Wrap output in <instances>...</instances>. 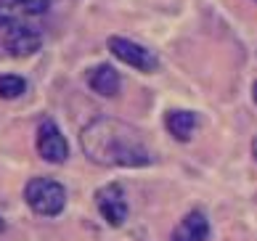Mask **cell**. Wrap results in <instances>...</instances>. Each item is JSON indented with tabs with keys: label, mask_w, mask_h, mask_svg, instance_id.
Wrapping results in <instances>:
<instances>
[{
	"label": "cell",
	"mask_w": 257,
	"mask_h": 241,
	"mask_svg": "<svg viewBox=\"0 0 257 241\" xmlns=\"http://www.w3.org/2000/svg\"><path fill=\"white\" fill-rule=\"evenodd\" d=\"M88 85L98 95H103V98H114L122 88V80H119V72L111 64H98L88 72Z\"/></svg>",
	"instance_id": "obj_7"
},
{
	"label": "cell",
	"mask_w": 257,
	"mask_h": 241,
	"mask_svg": "<svg viewBox=\"0 0 257 241\" xmlns=\"http://www.w3.org/2000/svg\"><path fill=\"white\" fill-rule=\"evenodd\" d=\"M254 3H257V0H254Z\"/></svg>",
	"instance_id": "obj_15"
},
{
	"label": "cell",
	"mask_w": 257,
	"mask_h": 241,
	"mask_svg": "<svg viewBox=\"0 0 257 241\" xmlns=\"http://www.w3.org/2000/svg\"><path fill=\"white\" fill-rule=\"evenodd\" d=\"M35 146H37L40 159L51 162V165H61V162H66V157H69V143H66V138L61 136L59 125L53 119H43L37 125Z\"/></svg>",
	"instance_id": "obj_6"
},
{
	"label": "cell",
	"mask_w": 257,
	"mask_h": 241,
	"mask_svg": "<svg viewBox=\"0 0 257 241\" xmlns=\"http://www.w3.org/2000/svg\"><path fill=\"white\" fill-rule=\"evenodd\" d=\"M30 209L40 217H56L66 207V188L53 178H32L24 188Z\"/></svg>",
	"instance_id": "obj_2"
},
{
	"label": "cell",
	"mask_w": 257,
	"mask_h": 241,
	"mask_svg": "<svg viewBox=\"0 0 257 241\" xmlns=\"http://www.w3.org/2000/svg\"><path fill=\"white\" fill-rule=\"evenodd\" d=\"M27 93V80L19 74H0V98L14 101Z\"/></svg>",
	"instance_id": "obj_11"
},
{
	"label": "cell",
	"mask_w": 257,
	"mask_h": 241,
	"mask_svg": "<svg viewBox=\"0 0 257 241\" xmlns=\"http://www.w3.org/2000/svg\"><path fill=\"white\" fill-rule=\"evenodd\" d=\"M3 228H6V220H3V217H0V233H3Z\"/></svg>",
	"instance_id": "obj_14"
},
{
	"label": "cell",
	"mask_w": 257,
	"mask_h": 241,
	"mask_svg": "<svg viewBox=\"0 0 257 241\" xmlns=\"http://www.w3.org/2000/svg\"><path fill=\"white\" fill-rule=\"evenodd\" d=\"M196 125H199L196 111H188V109H173V111H167V117H165L167 133H170L175 141H180V143L191 141Z\"/></svg>",
	"instance_id": "obj_9"
},
{
	"label": "cell",
	"mask_w": 257,
	"mask_h": 241,
	"mask_svg": "<svg viewBox=\"0 0 257 241\" xmlns=\"http://www.w3.org/2000/svg\"><path fill=\"white\" fill-rule=\"evenodd\" d=\"M82 154L93 165L101 167H149L151 157L149 146L133 125L114 119V117H98L90 125H85L80 133Z\"/></svg>",
	"instance_id": "obj_1"
},
{
	"label": "cell",
	"mask_w": 257,
	"mask_h": 241,
	"mask_svg": "<svg viewBox=\"0 0 257 241\" xmlns=\"http://www.w3.org/2000/svg\"><path fill=\"white\" fill-rule=\"evenodd\" d=\"M0 48L14 56V59H27L43 48V35L35 27H27L22 22H11L0 27Z\"/></svg>",
	"instance_id": "obj_3"
},
{
	"label": "cell",
	"mask_w": 257,
	"mask_h": 241,
	"mask_svg": "<svg viewBox=\"0 0 257 241\" xmlns=\"http://www.w3.org/2000/svg\"><path fill=\"white\" fill-rule=\"evenodd\" d=\"M252 98H254V103H257V80H254V85H252Z\"/></svg>",
	"instance_id": "obj_13"
},
{
	"label": "cell",
	"mask_w": 257,
	"mask_h": 241,
	"mask_svg": "<svg viewBox=\"0 0 257 241\" xmlns=\"http://www.w3.org/2000/svg\"><path fill=\"white\" fill-rule=\"evenodd\" d=\"M106 48L117 56L122 64H127V66H133V69H138V72L149 74V72H157V66H159L157 56L151 53L149 48H144L141 43H133V40H127V37L114 35V37L106 40Z\"/></svg>",
	"instance_id": "obj_4"
},
{
	"label": "cell",
	"mask_w": 257,
	"mask_h": 241,
	"mask_svg": "<svg viewBox=\"0 0 257 241\" xmlns=\"http://www.w3.org/2000/svg\"><path fill=\"white\" fill-rule=\"evenodd\" d=\"M96 207L101 212V217L106 220L111 228H122L127 215H130L125 191H122L119 183H106V186H101L96 191Z\"/></svg>",
	"instance_id": "obj_5"
},
{
	"label": "cell",
	"mask_w": 257,
	"mask_h": 241,
	"mask_svg": "<svg viewBox=\"0 0 257 241\" xmlns=\"http://www.w3.org/2000/svg\"><path fill=\"white\" fill-rule=\"evenodd\" d=\"M252 157H254V162H257V136H254V141H252Z\"/></svg>",
	"instance_id": "obj_12"
},
{
	"label": "cell",
	"mask_w": 257,
	"mask_h": 241,
	"mask_svg": "<svg viewBox=\"0 0 257 241\" xmlns=\"http://www.w3.org/2000/svg\"><path fill=\"white\" fill-rule=\"evenodd\" d=\"M6 8V14L16 19V11H22V14H30V16H40L48 11V6H51V0H0Z\"/></svg>",
	"instance_id": "obj_10"
},
{
	"label": "cell",
	"mask_w": 257,
	"mask_h": 241,
	"mask_svg": "<svg viewBox=\"0 0 257 241\" xmlns=\"http://www.w3.org/2000/svg\"><path fill=\"white\" fill-rule=\"evenodd\" d=\"M209 238V220L204 212H188L173 230V241H207Z\"/></svg>",
	"instance_id": "obj_8"
}]
</instances>
